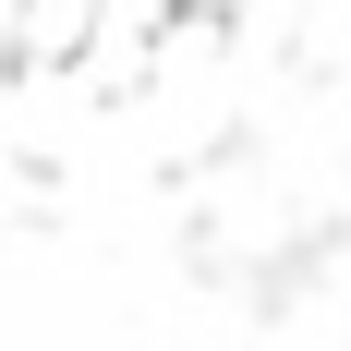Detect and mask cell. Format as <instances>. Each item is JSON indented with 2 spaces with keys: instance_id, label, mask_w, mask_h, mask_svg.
<instances>
[{
  "instance_id": "1",
  "label": "cell",
  "mask_w": 351,
  "mask_h": 351,
  "mask_svg": "<svg viewBox=\"0 0 351 351\" xmlns=\"http://www.w3.org/2000/svg\"><path fill=\"white\" fill-rule=\"evenodd\" d=\"M97 0H12V49H25V73H49V61H73V49H97Z\"/></svg>"
}]
</instances>
